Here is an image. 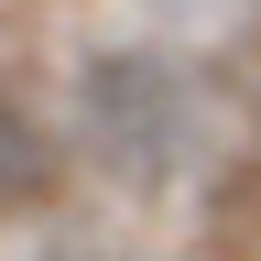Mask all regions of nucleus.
I'll return each instance as SVG.
<instances>
[{"label": "nucleus", "instance_id": "nucleus-1", "mask_svg": "<svg viewBox=\"0 0 261 261\" xmlns=\"http://www.w3.org/2000/svg\"><path fill=\"white\" fill-rule=\"evenodd\" d=\"M76 142L109 185H174V163L196 142V98L163 55H98L76 76Z\"/></svg>", "mask_w": 261, "mask_h": 261}, {"label": "nucleus", "instance_id": "nucleus-2", "mask_svg": "<svg viewBox=\"0 0 261 261\" xmlns=\"http://www.w3.org/2000/svg\"><path fill=\"white\" fill-rule=\"evenodd\" d=\"M65 185V152H55V120L0 76V218H33L44 196Z\"/></svg>", "mask_w": 261, "mask_h": 261}, {"label": "nucleus", "instance_id": "nucleus-3", "mask_svg": "<svg viewBox=\"0 0 261 261\" xmlns=\"http://www.w3.org/2000/svg\"><path fill=\"white\" fill-rule=\"evenodd\" d=\"M44 261H120V250H87V240H65V250H44Z\"/></svg>", "mask_w": 261, "mask_h": 261}]
</instances>
